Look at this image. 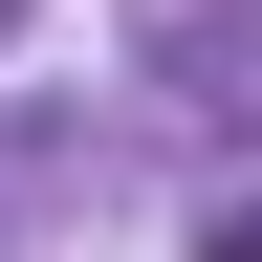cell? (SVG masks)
Returning a JSON list of instances; mask_svg holds the SVG:
<instances>
[]
</instances>
